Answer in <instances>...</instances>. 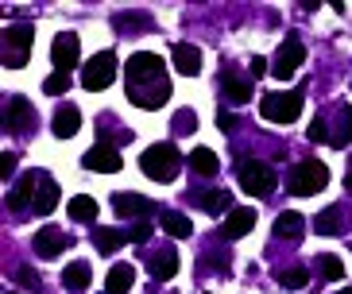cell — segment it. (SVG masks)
Masks as SVG:
<instances>
[{
	"label": "cell",
	"mask_w": 352,
	"mask_h": 294,
	"mask_svg": "<svg viewBox=\"0 0 352 294\" xmlns=\"http://www.w3.org/2000/svg\"><path fill=\"white\" fill-rule=\"evenodd\" d=\"M197 128V116L190 113V109H182V113L175 116V132H194Z\"/></svg>",
	"instance_id": "36"
},
{
	"label": "cell",
	"mask_w": 352,
	"mask_h": 294,
	"mask_svg": "<svg viewBox=\"0 0 352 294\" xmlns=\"http://www.w3.org/2000/svg\"><path fill=\"white\" fill-rule=\"evenodd\" d=\"M186 163H190L194 174H217V170H221L217 151H209V147H194V151L186 155Z\"/></svg>",
	"instance_id": "27"
},
{
	"label": "cell",
	"mask_w": 352,
	"mask_h": 294,
	"mask_svg": "<svg viewBox=\"0 0 352 294\" xmlns=\"http://www.w3.org/2000/svg\"><path fill=\"white\" fill-rule=\"evenodd\" d=\"M302 232H306V217L302 213H279L275 225H271V236L275 240H298Z\"/></svg>",
	"instance_id": "20"
},
{
	"label": "cell",
	"mask_w": 352,
	"mask_h": 294,
	"mask_svg": "<svg viewBox=\"0 0 352 294\" xmlns=\"http://www.w3.org/2000/svg\"><path fill=\"white\" fill-rule=\"evenodd\" d=\"M12 170H16V155L4 151V155H0V179H12Z\"/></svg>",
	"instance_id": "38"
},
{
	"label": "cell",
	"mask_w": 352,
	"mask_h": 294,
	"mask_svg": "<svg viewBox=\"0 0 352 294\" xmlns=\"http://www.w3.org/2000/svg\"><path fill=\"white\" fill-rule=\"evenodd\" d=\"M147 271H151V279L155 283H170L178 271V252L175 248H163V252H155L151 260H147Z\"/></svg>",
	"instance_id": "19"
},
{
	"label": "cell",
	"mask_w": 352,
	"mask_h": 294,
	"mask_svg": "<svg viewBox=\"0 0 352 294\" xmlns=\"http://www.w3.org/2000/svg\"><path fill=\"white\" fill-rule=\"evenodd\" d=\"M175 70L178 74H190V78L201 70V51H197L194 43H178V47H175Z\"/></svg>",
	"instance_id": "26"
},
{
	"label": "cell",
	"mask_w": 352,
	"mask_h": 294,
	"mask_svg": "<svg viewBox=\"0 0 352 294\" xmlns=\"http://www.w3.org/2000/svg\"><path fill=\"white\" fill-rule=\"evenodd\" d=\"M344 144H352V105H341V128H337V136L329 139V147L341 151Z\"/></svg>",
	"instance_id": "30"
},
{
	"label": "cell",
	"mask_w": 352,
	"mask_h": 294,
	"mask_svg": "<svg viewBox=\"0 0 352 294\" xmlns=\"http://www.w3.org/2000/svg\"><path fill=\"white\" fill-rule=\"evenodd\" d=\"M116 51H97L89 63L82 66V85L89 89V93H101V89H109V85L116 82Z\"/></svg>",
	"instance_id": "6"
},
{
	"label": "cell",
	"mask_w": 352,
	"mask_h": 294,
	"mask_svg": "<svg viewBox=\"0 0 352 294\" xmlns=\"http://www.w3.org/2000/svg\"><path fill=\"white\" fill-rule=\"evenodd\" d=\"M178 167H182V151L175 144H155L140 155V170H144L151 182H175Z\"/></svg>",
	"instance_id": "3"
},
{
	"label": "cell",
	"mask_w": 352,
	"mask_h": 294,
	"mask_svg": "<svg viewBox=\"0 0 352 294\" xmlns=\"http://www.w3.org/2000/svg\"><path fill=\"white\" fill-rule=\"evenodd\" d=\"M43 89H47V93H51V97H63L66 89H70V74H58V70H54L51 78L43 82Z\"/></svg>",
	"instance_id": "34"
},
{
	"label": "cell",
	"mask_w": 352,
	"mask_h": 294,
	"mask_svg": "<svg viewBox=\"0 0 352 294\" xmlns=\"http://www.w3.org/2000/svg\"><path fill=\"white\" fill-rule=\"evenodd\" d=\"M333 294H352V286H341V291H333Z\"/></svg>",
	"instance_id": "41"
},
{
	"label": "cell",
	"mask_w": 352,
	"mask_h": 294,
	"mask_svg": "<svg viewBox=\"0 0 352 294\" xmlns=\"http://www.w3.org/2000/svg\"><path fill=\"white\" fill-rule=\"evenodd\" d=\"M35 190H39V170H28V174L8 190L4 205H12V213H23L28 205H35Z\"/></svg>",
	"instance_id": "15"
},
{
	"label": "cell",
	"mask_w": 352,
	"mask_h": 294,
	"mask_svg": "<svg viewBox=\"0 0 352 294\" xmlns=\"http://www.w3.org/2000/svg\"><path fill=\"white\" fill-rule=\"evenodd\" d=\"M259 113L271 124H294L302 113V89H275L259 101Z\"/></svg>",
	"instance_id": "5"
},
{
	"label": "cell",
	"mask_w": 352,
	"mask_h": 294,
	"mask_svg": "<svg viewBox=\"0 0 352 294\" xmlns=\"http://www.w3.org/2000/svg\"><path fill=\"white\" fill-rule=\"evenodd\" d=\"M306 63V47H302L298 35H287L283 39V47L275 51V63H271V74H275V82H287V78H294V70Z\"/></svg>",
	"instance_id": "8"
},
{
	"label": "cell",
	"mask_w": 352,
	"mask_h": 294,
	"mask_svg": "<svg viewBox=\"0 0 352 294\" xmlns=\"http://www.w3.org/2000/svg\"><path fill=\"white\" fill-rule=\"evenodd\" d=\"M147 236H151V225H147V220H140V225L128 229V240L132 244H147Z\"/></svg>",
	"instance_id": "37"
},
{
	"label": "cell",
	"mask_w": 352,
	"mask_h": 294,
	"mask_svg": "<svg viewBox=\"0 0 352 294\" xmlns=\"http://www.w3.org/2000/svg\"><path fill=\"white\" fill-rule=\"evenodd\" d=\"M51 58H54V70H58V74H70L74 66H78V58H82V39H78L74 32L54 35V43H51Z\"/></svg>",
	"instance_id": "12"
},
{
	"label": "cell",
	"mask_w": 352,
	"mask_h": 294,
	"mask_svg": "<svg viewBox=\"0 0 352 294\" xmlns=\"http://www.w3.org/2000/svg\"><path fill=\"white\" fill-rule=\"evenodd\" d=\"M4 132L8 136H32L35 132V109L28 97H8V105H4Z\"/></svg>",
	"instance_id": "9"
},
{
	"label": "cell",
	"mask_w": 352,
	"mask_h": 294,
	"mask_svg": "<svg viewBox=\"0 0 352 294\" xmlns=\"http://www.w3.org/2000/svg\"><path fill=\"white\" fill-rule=\"evenodd\" d=\"M306 139H310V144H329V124H325V116H314V120H310Z\"/></svg>",
	"instance_id": "35"
},
{
	"label": "cell",
	"mask_w": 352,
	"mask_h": 294,
	"mask_svg": "<svg viewBox=\"0 0 352 294\" xmlns=\"http://www.w3.org/2000/svg\"><path fill=\"white\" fill-rule=\"evenodd\" d=\"M124 240H128L124 229H104V225H94V248H97L101 256L120 252V248H124Z\"/></svg>",
	"instance_id": "21"
},
{
	"label": "cell",
	"mask_w": 352,
	"mask_h": 294,
	"mask_svg": "<svg viewBox=\"0 0 352 294\" xmlns=\"http://www.w3.org/2000/svg\"><path fill=\"white\" fill-rule=\"evenodd\" d=\"M113 210L120 213L124 220H147V217H155V201L144 198V194H113Z\"/></svg>",
	"instance_id": "14"
},
{
	"label": "cell",
	"mask_w": 352,
	"mask_h": 294,
	"mask_svg": "<svg viewBox=\"0 0 352 294\" xmlns=\"http://www.w3.org/2000/svg\"><path fill=\"white\" fill-rule=\"evenodd\" d=\"M89 279H94V267H89L85 260H74L70 267H63V286L66 291H85Z\"/></svg>",
	"instance_id": "25"
},
{
	"label": "cell",
	"mask_w": 352,
	"mask_h": 294,
	"mask_svg": "<svg viewBox=\"0 0 352 294\" xmlns=\"http://www.w3.org/2000/svg\"><path fill=\"white\" fill-rule=\"evenodd\" d=\"M236 174H240V186L248 190L252 198H267L271 190H275V182H279L275 167L271 163H259V159H244Z\"/></svg>",
	"instance_id": "7"
},
{
	"label": "cell",
	"mask_w": 352,
	"mask_h": 294,
	"mask_svg": "<svg viewBox=\"0 0 352 294\" xmlns=\"http://www.w3.org/2000/svg\"><path fill=\"white\" fill-rule=\"evenodd\" d=\"M16 283H20L23 291H32V294H39V291H43L39 271H32V267H20V271H16Z\"/></svg>",
	"instance_id": "33"
},
{
	"label": "cell",
	"mask_w": 352,
	"mask_h": 294,
	"mask_svg": "<svg viewBox=\"0 0 352 294\" xmlns=\"http://www.w3.org/2000/svg\"><path fill=\"white\" fill-rule=\"evenodd\" d=\"M325 186H329V167L321 159H302V163H294V170H290V179H287V190L294 198L321 194Z\"/></svg>",
	"instance_id": "4"
},
{
	"label": "cell",
	"mask_w": 352,
	"mask_h": 294,
	"mask_svg": "<svg viewBox=\"0 0 352 294\" xmlns=\"http://www.w3.org/2000/svg\"><path fill=\"white\" fill-rule=\"evenodd\" d=\"M279 283L287 291H298V286L310 283V267H287V271H279Z\"/></svg>",
	"instance_id": "32"
},
{
	"label": "cell",
	"mask_w": 352,
	"mask_h": 294,
	"mask_svg": "<svg viewBox=\"0 0 352 294\" xmlns=\"http://www.w3.org/2000/svg\"><path fill=\"white\" fill-rule=\"evenodd\" d=\"M135 283V267L132 263H116L109 267V279H104V294H128Z\"/></svg>",
	"instance_id": "23"
},
{
	"label": "cell",
	"mask_w": 352,
	"mask_h": 294,
	"mask_svg": "<svg viewBox=\"0 0 352 294\" xmlns=\"http://www.w3.org/2000/svg\"><path fill=\"white\" fill-rule=\"evenodd\" d=\"M252 89H256V78L252 74H240L236 66H225L221 70V93H225L228 105H248Z\"/></svg>",
	"instance_id": "10"
},
{
	"label": "cell",
	"mask_w": 352,
	"mask_h": 294,
	"mask_svg": "<svg viewBox=\"0 0 352 294\" xmlns=\"http://www.w3.org/2000/svg\"><path fill=\"white\" fill-rule=\"evenodd\" d=\"M8 294H20V291H8Z\"/></svg>",
	"instance_id": "43"
},
{
	"label": "cell",
	"mask_w": 352,
	"mask_h": 294,
	"mask_svg": "<svg viewBox=\"0 0 352 294\" xmlns=\"http://www.w3.org/2000/svg\"><path fill=\"white\" fill-rule=\"evenodd\" d=\"M263 74H267V58H252V78H263Z\"/></svg>",
	"instance_id": "39"
},
{
	"label": "cell",
	"mask_w": 352,
	"mask_h": 294,
	"mask_svg": "<svg viewBox=\"0 0 352 294\" xmlns=\"http://www.w3.org/2000/svg\"><path fill=\"white\" fill-rule=\"evenodd\" d=\"M318 271H321V279H329V283H337L344 275V267H341V256H318Z\"/></svg>",
	"instance_id": "31"
},
{
	"label": "cell",
	"mask_w": 352,
	"mask_h": 294,
	"mask_svg": "<svg viewBox=\"0 0 352 294\" xmlns=\"http://www.w3.org/2000/svg\"><path fill=\"white\" fill-rule=\"evenodd\" d=\"M256 229V210L252 205H236V210L225 217V240H240V236H248V232Z\"/></svg>",
	"instance_id": "16"
},
{
	"label": "cell",
	"mask_w": 352,
	"mask_h": 294,
	"mask_svg": "<svg viewBox=\"0 0 352 294\" xmlns=\"http://www.w3.org/2000/svg\"><path fill=\"white\" fill-rule=\"evenodd\" d=\"M217 124L225 128V132H232V128H236V120H232V113H217Z\"/></svg>",
	"instance_id": "40"
},
{
	"label": "cell",
	"mask_w": 352,
	"mask_h": 294,
	"mask_svg": "<svg viewBox=\"0 0 352 294\" xmlns=\"http://www.w3.org/2000/svg\"><path fill=\"white\" fill-rule=\"evenodd\" d=\"M70 244H74V236H70V232H63L58 225H43V229L35 232V252H39L43 260H54V256H63Z\"/></svg>",
	"instance_id": "13"
},
{
	"label": "cell",
	"mask_w": 352,
	"mask_h": 294,
	"mask_svg": "<svg viewBox=\"0 0 352 294\" xmlns=\"http://www.w3.org/2000/svg\"><path fill=\"white\" fill-rule=\"evenodd\" d=\"M32 43H35V27L32 23H8L0 35V63L8 70H20L32 58Z\"/></svg>",
	"instance_id": "2"
},
{
	"label": "cell",
	"mask_w": 352,
	"mask_h": 294,
	"mask_svg": "<svg viewBox=\"0 0 352 294\" xmlns=\"http://www.w3.org/2000/svg\"><path fill=\"white\" fill-rule=\"evenodd\" d=\"M124 89L128 101L140 109H163L170 101V74L166 63L151 51H135L124 63Z\"/></svg>",
	"instance_id": "1"
},
{
	"label": "cell",
	"mask_w": 352,
	"mask_h": 294,
	"mask_svg": "<svg viewBox=\"0 0 352 294\" xmlns=\"http://www.w3.org/2000/svg\"><path fill=\"white\" fill-rule=\"evenodd\" d=\"M159 225L166 229V236H175V240H186V236H194V225H190L186 213L178 210H159Z\"/></svg>",
	"instance_id": "22"
},
{
	"label": "cell",
	"mask_w": 352,
	"mask_h": 294,
	"mask_svg": "<svg viewBox=\"0 0 352 294\" xmlns=\"http://www.w3.org/2000/svg\"><path fill=\"white\" fill-rule=\"evenodd\" d=\"M228 205H232V194H228V190H209L206 198H201V210H206L209 217H217V213H232Z\"/></svg>",
	"instance_id": "29"
},
{
	"label": "cell",
	"mask_w": 352,
	"mask_h": 294,
	"mask_svg": "<svg viewBox=\"0 0 352 294\" xmlns=\"http://www.w3.org/2000/svg\"><path fill=\"white\" fill-rule=\"evenodd\" d=\"M54 205H58V182H54L47 170H39V190H35L32 210L39 213V217H47V213H54Z\"/></svg>",
	"instance_id": "18"
},
{
	"label": "cell",
	"mask_w": 352,
	"mask_h": 294,
	"mask_svg": "<svg viewBox=\"0 0 352 294\" xmlns=\"http://www.w3.org/2000/svg\"><path fill=\"white\" fill-rule=\"evenodd\" d=\"M66 210H70V217H74V220H82V225H97V210H101V205H97V201L89 198V194H74Z\"/></svg>",
	"instance_id": "28"
},
{
	"label": "cell",
	"mask_w": 352,
	"mask_h": 294,
	"mask_svg": "<svg viewBox=\"0 0 352 294\" xmlns=\"http://www.w3.org/2000/svg\"><path fill=\"white\" fill-rule=\"evenodd\" d=\"M82 167L85 170H101V174H116V170L124 167V155L116 151V144H94L89 151L82 155Z\"/></svg>",
	"instance_id": "11"
},
{
	"label": "cell",
	"mask_w": 352,
	"mask_h": 294,
	"mask_svg": "<svg viewBox=\"0 0 352 294\" xmlns=\"http://www.w3.org/2000/svg\"><path fill=\"white\" fill-rule=\"evenodd\" d=\"M78 128H82V109H78V105H63L58 113H54V120H51V132L58 139L78 136Z\"/></svg>",
	"instance_id": "17"
},
{
	"label": "cell",
	"mask_w": 352,
	"mask_h": 294,
	"mask_svg": "<svg viewBox=\"0 0 352 294\" xmlns=\"http://www.w3.org/2000/svg\"><path fill=\"white\" fill-rule=\"evenodd\" d=\"M344 186H349V190H352V167H349V179H344Z\"/></svg>",
	"instance_id": "42"
},
{
	"label": "cell",
	"mask_w": 352,
	"mask_h": 294,
	"mask_svg": "<svg viewBox=\"0 0 352 294\" xmlns=\"http://www.w3.org/2000/svg\"><path fill=\"white\" fill-rule=\"evenodd\" d=\"M341 229H344L341 205H329V210H321L318 217H314V232H318V236H341Z\"/></svg>",
	"instance_id": "24"
}]
</instances>
